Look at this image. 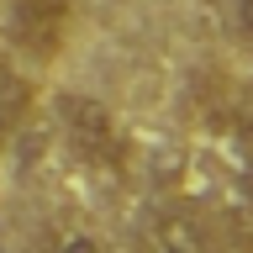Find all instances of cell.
Wrapping results in <instances>:
<instances>
[{
	"instance_id": "obj_1",
	"label": "cell",
	"mask_w": 253,
	"mask_h": 253,
	"mask_svg": "<svg viewBox=\"0 0 253 253\" xmlns=\"http://www.w3.org/2000/svg\"><path fill=\"white\" fill-rule=\"evenodd\" d=\"M58 116H63V132L74 137V148L84 158L111 164V169H126L132 164V137L111 116V106H100L90 95H58Z\"/></svg>"
},
{
	"instance_id": "obj_2",
	"label": "cell",
	"mask_w": 253,
	"mask_h": 253,
	"mask_svg": "<svg viewBox=\"0 0 253 253\" xmlns=\"http://www.w3.org/2000/svg\"><path fill=\"white\" fill-rule=\"evenodd\" d=\"M63 21H69V0H11V32H16V42L32 47L37 58L58 53Z\"/></svg>"
},
{
	"instance_id": "obj_3",
	"label": "cell",
	"mask_w": 253,
	"mask_h": 253,
	"mask_svg": "<svg viewBox=\"0 0 253 253\" xmlns=\"http://www.w3.org/2000/svg\"><path fill=\"white\" fill-rule=\"evenodd\" d=\"M32 100H37V90H32V79L16 69L5 53H0V153L11 148V137L27 126L32 116Z\"/></svg>"
},
{
	"instance_id": "obj_4",
	"label": "cell",
	"mask_w": 253,
	"mask_h": 253,
	"mask_svg": "<svg viewBox=\"0 0 253 253\" xmlns=\"http://www.w3.org/2000/svg\"><path fill=\"white\" fill-rule=\"evenodd\" d=\"M148 253H216V243H211L190 216H169V221H158V227H153Z\"/></svg>"
},
{
	"instance_id": "obj_5",
	"label": "cell",
	"mask_w": 253,
	"mask_h": 253,
	"mask_svg": "<svg viewBox=\"0 0 253 253\" xmlns=\"http://www.w3.org/2000/svg\"><path fill=\"white\" fill-rule=\"evenodd\" d=\"M58 253H106L95 232H63L58 237Z\"/></svg>"
},
{
	"instance_id": "obj_6",
	"label": "cell",
	"mask_w": 253,
	"mask_h": 253,
	"mask_svg": "<svg viewBox=\"0 0 253 253\" xmlns=\"http://www.w3.org/2000/svg\"><path fill=\"white\" fill-rule=\"evenodd\" d=\"M232 122L243 126V137L253 142V84H248L243 95H237V106H232Z\"/></svg>"
},
{
	"instance_id": "obj_7",
	"label": "cell",
	"mask_w": 253,
	"mask_h": 253,
	"mask_svg": "<svg viewBox=\"0 0 253 253\" xmlns=\"http://www.w3.org/2000/svg\"><path fill=\"white\" fill-rule=\"evenodd\" d=\"M237 37H243L248 53H253V0H237Z\"/></svg>"
}]
</instances>
